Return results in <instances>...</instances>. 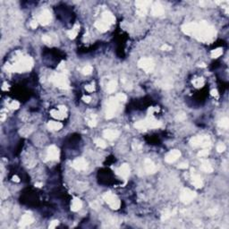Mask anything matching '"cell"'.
I'll return each mask as SVG.
<instances>
[{
    "mask_svg": "<svg viewBox=\"0 0 229 229\" xmlns=\"http://www.w3.org/2000/svg\"><path fill=\"white\" fill-rule=\"evenodd\" d=\"M52 19L51 13L49 10H44L40 13V15L38 17V22H39L41 25H47L50 22Z\"/></svg>",
    "mask_w": 229,
    "mask_h": 229,
    "instance_id": "obj_10",
    "label": "cell"
},
{
    "mask_svg": "<svg viewBox=\"0 0 229 229\" xmlns=\"http://www.w3.org/2000/svg\"><path fill=\"white\" fill-rule=\"evenodd\" d=\"M6 89H8V85H7L6 83H4V85H3V87H2V90H3V91H5Z\"/></svg>",
    "mask_w": 229,
    "mask_h": 229,
    "instance_id": "obj_52",
    "label": "cell"
},
{
    "mask_svg": "<svg viewBox=\"0 0 229 229\" xmlns=\"http://www.w3.org/2000/svg\"><path fill=\"white\" fill-rule=\"evenodd\" d=\"M190 143L193 147H202L204 149L210 147L211 145L210 138L206 135H199L192 138Z\"/></svg>",
    "mask_w": 229,
    "mask_h": 229,
    "instance_id": "obj_4",
    "label": "cell"
},
{
    "mask_svg": "<svg viewBox=\"0 0 229 229\" xmlns=\"http://www.w3.org/2000/svg\"><path fill=\"white\" fill-rule=\"evenodd\" d=\"M218 125L224 129H227L229 126V119L227 117H223L222 119L219 120L218 122Z\"/></svg>",
    "mask_w": 229,
    "mask_h": 229,
    "instance_id": "obj_31",
    "label": "cell"
},
{
    "mask_svg": "<svg viewBox=\"0 0 229 229\" xmlns=\"http://www.w3.org/2000/svg\"><path fill=\"white\" fill-rule=\"evenodd\" d=\"M102 21H104L105 22H107L108 24H113L115 22V18L113 15L112 13L110 12H104L102 15Z\"/></svg>",
    "mask_w": 229,
    "mask_h": 229,
    "instance_id": "obj_20",
    "label": "cell"
},
{
    "mask_svg": "<svg viewBox=\"0 0 229 229\" xmlns=\"http://www.w3.org/2000/svg\"><path fill=\"white\" fill-rule=\"evenodd\" d=\"M58 226V221L57 220H54V221H52L51 223H50V225H49V228H56V227Z\"/></svg>",
    "mask_w": 229,
    "mask_h": 229,
    "instance_id": "obj_43",
    "label": "cell"
},
{
    "mask_svg": "<svg viewBox=\"0 0 229 229\" xmlns=\"http://www.w3.org/2000/svg\"><path fill=\"white\" fill-rule=\"evenodd\" d=\"M92 71H93V68H92V66H86L85 67H83L82 70V73L85 74V75L91 74Z\"/></svg>",
    "mask_w": 229,
    "mask_h": 229,
    "instance_id": "obj_34",
    "label": "cell"
},
{
    "mask_svg": "<svg viewBox=\"0 0 229 229\" xmlns=\"http://www.w3.org/2000/svg\"><path fill=\"white\" fill-rule=\"evenodd\" d=\"M197 26H198V23L196 22H191V23H187L185 25H183L182 27V30L183 33L189 35V36H193L194 33L196 32Z\"/></svg>",
    "mask_w": 229,
    "mask_h": 229,
    "instance_id": "obj_12",
    "label": "cell"
},
{
    "mask_svg": "<svg viewBox=\"0 0 229 229\" xmlns=\"http://www.w3.org/2000/svg\"><path fill=\"white\" fill-rule=\"evenodd\" d=\"M50 114L54 117V118H56L58 120H62L66 117V113H63L61 112L60 110L58 109H52L50 111Z\"/></svg>",
    "mask_w": 229,
    "mask_h": 229,
    "instance_id": "obj_27",
    "label": "cell"
},
{
    "mask_svg": "<svg viewBox=\"0 0 229 229\" xmlns=\"http://www.w3.org/2000/svg\"><path fill=\"white\" fill-rule=\"evenodd\" d=\"M57 109L60 110V111L63 112V113H66V112H67V108H66V107H65V106H59V107L57 108Z\"/></svg>",
    "mask_w": 229,
    "mask_h": 229,
    "instance_id": "obj_46",
    "label": "cell"
},
{
    "mask_svg": "<svg viewBox=\"0 0 229 229\" xmlns=\"http://www.w3.org/2000/svg\"><path fill=\"white\" fill-rule=\"evenodd\" d=\"M188 167V164L187 163H181L178 165V168H181V169H185Z\"/></svg>",
    "mask_w": 229,
    "mask_h": 229,
    "instance_id": "obj_48",
    "label": "cell"
},
{
    "mask_svg": "<svg viewBox=\"0 0 229 229\" xmlns=\"http://www.w3.org/2000/svg\"><path fill=\"white\" fill-rule=\"evenodd\" d=\"M103 199L110 206V208L113 209V210H118L120 208V206H121L120 200L112 193H105L104 196H103Z\"/></svg>",
    "mask_w": 229,
    "mask_h": 229,
    "instance_id": "obj_5",
    "label": "cell"
},
{
    "mask_svg": "<svg viewBox=\"0 0 229 229\" xmlns=\"http://www.w3.org/2000/svg\"><path fill=\"white\" fill-rule=\"evenodd\" d=\"M225 149H226V146H225V144H223V143H219V144H217V150L218 152H223Z\"/></svg>",
    "mask_w": 229,
    "mask_h": 229,
    "instance_id": "obj_41",
    "label": "cell"
},
{
    "mask_svg": "<svg viewBox=\"0 0 229 229\" xmlns=\"http://www.w3.org/2000/svg\"><path fill=\"white\" fill-rule=\"evenodd\" d=\"M35 186H36V187L40 188V187L42 186V183H35Z\"/></svg>",
    "mask_w": 229,
    "mask_h": 229,
    "instance_id": "obj_53",
    "label": "cell"
},
{
    "mask_svg": "<svg viewBox=\"0 0 229 229\" xmlns=\"http://www.w3.org/2000/svg\"><path fill=\"white\" fill-rule=\"evenodd\" d=\"M116 99L120 102V101H125L126 100V95L124 94V93H118L116 96H115Z\"/></svg>",
    "mask_w": 229,
    "mask_h": 229,
    "instance_id": "obj_38",
    "label": "cell"
},
{
    "mask_svg": "<svg viewBox=\"0 0 229 229\" xmlns=\"http://www.w3.org/2000/svg\"><path fill=\"white\" fill-rule=\"evenodd\" d=\"M138 66L140 68H142L143 71H145L146 73H150L153 71L154 67H155V64L153 62V60L151 58H142L139 60L138 62Z\"/></svg>",
    "mask_w": 229,
    "mask_h": 229,
    "instance_id": "obj_7",
    "label": "cell"
},
{
    "mask_svg": "<svg viewBox=\"0 0 229 229\" xmlns=\"http://www.w3.org/2000/svg\"><path fill=\"white\" fill-rule=\"evenodd\" d=\"M196 197V193L190 189H183L181 192L180 200L183 203H190Z\"/></svg>",
    "mask_w": 229,
    "mask_h": 229,
    "instance_id": "obj_9",
    "label": "cell"
},
{
    "mask_svg": "<svg viewBox=\"0 0 229 229\" xmlns=\"http://www.w3.org/2000/svg\"><path fill=\"white\" fill-rule=\"evenodd\" d=\"M223 54V49H216L211 51V57L212 58H217Z\"/></svg>",
    "mask_w": 229,
    "mask_h": 229,
    "instance_id": "obj_32",
    "label": "cell"
},
{
    "mask_svg": "<svg viewBox=\"0 0 229 229\" xmlns=\"http://www.w3.org/2000/svg\"><path fill=\"white\" fill-rule=\"evenodd\" d=\"M118 100L116 99V98H111L107 105V110H106V117L108 119L112 118L116 112L117 107H118Z\"/></svg>",
    "mask_w": 229,
    "mask_h": 229,
    "instance_id": "obj_6",
    "label": "cell"
},
{
    "mask_svg": "<svg viewBox=\"0 0 229 229\" xmlns=\"http://www.w3.org/2000/svg\"><path fill=\"white\" fill-rule=\"evenodd\" d=\"M192 174H193V176H192V183H193V184L196 188H201L203 186V182H202L201 177L199 175L193 174V172H192Z\"/></svg>",
    "mask_w": 229,
    "mask_h": 229,
    "instance_id": "obj_22",
    "label": "cell"
},
{
    "mask_svg": "<svg viewBox=\"0 0 229 229\" xmlns=\"http://www.w3.org/2000/svg\"><path fill=\"white\" fill-rule=\"evenodd\" d=\"M72 166H73L74 169L78 170V171H83V170H85V169L87 168L88 163H87V161L85 160V159H83V158H78V159H74V160L73 161Z\"/></svg>",
    "mask_w": 229,
    "mask_h": 229,
    "instance_id": "obj_11",
    "label": "cell"
},
{
    "mask_svg": "<svg viewBox=\"0 0 229 229\" xmlns=\"http://www.w3.org/2000/svg\"><path fill=\"white\" fill-rule=\"evenodd\" d=\"M30 25H31V27H32V29H36V28L38 27V21H35V20H33V21H32V22H31Z\"/></svg>",
    "mask_w": 229,
    "mask_h": 229,
    "instance_id": "obj_45",
    "label": "cell"
},
{
    "mask_svg": "<svg viewBox=\"0 0 229 229\" xmlns=\"http://www.w3.org/2000/svg\"><path fill=\"white\" fill-rule=\"evenodd\" d=\"M103 136L109 141H113L119 136V132L116 131V130L108 129V130H105L103 132Z\"/></svg>",
    "mask_w": 229,
    "mask_h": 229,
    "instance_id": "obj_17",
    "label": "cell"
},
{
    "mask_svg": "<svg viewBox=\"0 0 229 229\" xmlns=\"http://www.w3.org/2000/svg\"><path fill=\"white\" fill-rule=\"evenodd\" d=\"M200 169H201L203 172H206V173H211V172H213L212 166L210 165V163L208 160H202V161H201Z\"/></svg>",
    "mask_w": 229,
    "mask_h": 229,
    "instance_id": "obj_25",
    "label": "cell"
},
{
    "mask_svg": "<svg viewBox=\"0 0 229 229\" xmlns=\"http://www.w3.org/2000/svg\"><path fill=\"white\" fill-rule=\"evenodd\" d=\"M88 125L91 127H95L97 125V115L95 114H91L88 118Z\"/></svg>",
    "mask_w": 229,
    "mask_h": 229,
    "instance_id": "obj_29",
    "label": "cell"
},
{
    "mask_svg": "<svg viewBox=\"0 0 229 229\" xmlns=\"http://www.w3.org/2000/svg\"><path fill=\"white\" fill-rule=\"evenodd\" d=\"M85 90H86L87 91H89V92H92V91H95V86H94V84L87 85V86H85Z\"/></svg>",
    "mask_w": 229,
    "mask_h": 229,
    "instance_id": "obj_40",
    "label": "cell"
},
{
    "mask_svg": "<svg viewBox=\"0 0 229 229\" xmlns=\"http://www.w3.org/2000/svg\"><path fill=\"white\" fill-rule=\"evenodd\" d=\"M208 155H209V150H208L207 149H204L200 150V151L198 153V157H200V158H205V157H207Z\"/></svg>",
    "mask_w": 229,
    "mask_h": 229,
    "instance_id": "obj_37",
    "label": "cell"
},
{
    "mask_svg": "<svg viewBox=\"0 0 229 229\" xmlns=\"http://www.w3.org/2000/svg\"><path fill=\"white\" fill-rule=\"evenodd\" d=\"M176 119L177 121H183V120L186 119V114H184V113H178V114H176Z\"/></svg>",
    "mask_w": 229,
    "mask_h": 229,
    "instance_id": "obj_39",
    "label": "cell"
},
{
    "mask_svg": "<svg viewBox=\"0 0 229 229\" xmlns=\"http://www.w3.org/2000/svg\"><path fill=\"white\" fill-rule=\"evenodd\" d=\"M32 222V216L31 214H29V213H26V214H24V215L22 217V218H21V220H20V222H19V227L24 228V227H26L27 226L31 225Z\"/></svg>",
    "mask_w": 229,
    "mask_h": 229,
    "instance_id": "obj_13",
    "label": "cell"
},
{
    "mask_svg": "<svg viewBox=\"0 0 229 229\" xmlns=\"http://www.w3.org/2000/svg\"><path fill=\"white\" fill-rule=\"evenodd\" d=\"M48 158L50 160H57L59 159V149L55 145H51L48 149Z\"/></svg>",
    "mask_w": 229,
    "mask_h": 229,
    "instance_id": "obj_14",
    "label": "cell"
},
{
    "mask_svg": "<svg viewBox=\"0 0 229 229\" xmlns=\"http://www.w3.org/2000/svg\"><path fill=\"white\" fill-rule=\"evenodd\" d=\"M82 207V200L79 198H73V200H72V204H71V210L72 211H79Z\"/></svg>",
    "mask_w": 229,
    "mask_h": 229,
    "instance_id": "obj_21",
    "label": "cell"
},
{
    "mask_svg": "<svg viewBox=\"0 0 229 229\" xmlns=\"http://www.w3.org/2000/svg\"><path fill=\"white\" fill-rule=\"evenodd\" d=\"M33 66V59L31 56H20L14 65H7L5 66L8 72L22 73L32 69Z\"/></svg>",
    "mask_w": 229,
    "mask_h": 229,
    "instance_id": "obj_2",
    "label": "cell"
},
{
    "mask_svg": "<svg viewBox=\"0 0 229 229\" xmlns=\"http://www.w3.org/2000/svg\"><path fill=\"white\" fill-rule=\"evenodd\" d=\"M181 156V152L178 149H174L172 151H170L165 158L166 162L167 163H174L176 160L178 159V158Z\"/></svg>",
    "mask_w": 229,
    "mask_h": 229,
    "instance_id": "obj_15",
    "label": "cell"
},
{
    "mask_svg": "<svg viewBox=\"0 0 229 229\" xmlns=\"http://www.w3.org/2000/svg\"><path fill=\"white\" fill-rule=\"evenodd\" d=\"M216 35L215 29L210 26L206 22H200L198 23L196 32L194 33V37L198 40L202 41V42H209L211 41Z\"/></svg>",
    "mask_w": 229,
    "mask_h": 229,
    "instance_id": "obj_1",
    "label": "cell"
},
{
    "mask_svg": "<svg viewBox=\"0 0 229 229\" xmlns=\"http://www.w3.org/2000/svg\"><path fill=\"white\" fill-rule=\"evenodd\" d=\"M144 168L148 174H154L156 172V166L149 159H146L144 160Z\"/></svg>",
    "mask_w": 229,
    "mask_h": 229,
    "instance_id": "obj_19",
    "label": "cell"
},
{
    "mask_svg": "<svg viewBox=\"0 0 229 229\" xmlns=\"http://www.w3.org/2000/svg\"><path fill=\"white\" fill-rule=\"evenodd\" d=\"M132 149L134 150H140L142 149V145L140 143H133L132 144Z\"/></svg>",
    "mask_w": 229,
    "mask_h": 229,
    "instance_id": "obj_44",
    "label": "cell"
},
{
    "mask_svg": "<svg viewBox=\"0 0 229 229\" xmlns=\"http://www.w3.org/2000/svg\"><path fill=\"white\" fill-rule=\"evenodd\" d=\"M95 143H96V145L99 147L100 149H105V148L107 147V144H106V142L103 141V140H101V139H96L95 140Z\"/></svg>",
    "mask_w": 229,
    "mask_h": 229,
    "instance_id": "obj_35",
    "label": "cell"
},
{
    "mask_svg": "<svg viewBox=\"0 0 229 229\" xmlns=\"http://www.w3.org/2000/svg\"><path fill=\"white\" fill-rule=\"evenodd\" d=\"M134 126H135L137 129H139V130H145V129H147L148 128L145 119H144V120H141V121L135 123Z\"/></svg>",
    "mask_w": 229,
    "mask_h": 229,
    "instance_id": "obj_30",
    "label": "cell"
},
{
    "mask_svg": "<svg viewBox=\"0 0 229 229\" xmlns=\"http://www.w3.org/2000/svg\"><path fill=\"white\" fill-rule=\"evenodd\" d=\"M49 80L56 86H57L58 88H61V89H68L69 85H70L69 81L67 79V76L65 73H62L53 74Z\"/></svg>",
    "mask_w": 229,
    "mask_h": 229,
    "instance_id": "obj_3",
    "label": "cell"
},
{
    "mask_svg": "<svg viewBox=\"0 0 229 229\" xmlns=\"http://www.w3.org/2000/svg\"><path fill=\"white\" fill-rule=\"evenodd\" d=\"M13 181H14V182H16V183H19V182H20V179H19V177H18L17 176H13Z\"/></svg>",
    "mask_w": 229,
    "mask_h": 229,
    "instance_id": "obj_51",
    "label": "cell"
},
{
    "mask_svg": "<svg viewBox=\"0 0 229 229\" xmlns=\"http://www.w3.org/2000/svg\"><path fill=\"white\" fill-rule=\"evenodd\" d=\"M150 5L149 1H136V13L140 16H145L148 13V6Z\"/></svg>",
    "mask_w": 229,
    "mask_h": 229,
    "instance_id": "obj_8",
    "label": "cell"
},
{
    "mask_svg": "<svg viewBox=\"0 0 229 229\" xmlns=\"http://www.w3.org/2000/svg\"><path fill=\"white\" fill-rule=\"evenodd\" d=\"M79 30H80V25H79V24H75V25L73 26V29H71L70 31L67 32L68 37H69L70 39H73L77 36V34L79 32Z\"/></svg>",
    "mask_w": 229,
    "mask_h": 229,
    "instance_id": "obj_26",
    "label": "cell"
},
{
    "mask_svg": "<svg viewBox=\"0 0 229 229\" xmlns=\"http://www.w3.org/2000/svg\"><path fill=\"white\" fill-rule=\"evenodd\" d=\"M116 86H117V82L115 81H110L107 85V91L108 93H113L116 90Z\"/></svg>",
    "mask_w": 229,
    "mask_h": 229,
    "instance_id": "obj_28",
    "label": "cell"
},
{
    "mask_svg": "<svg viewBox=\"0 0 229 229\" xmlns=\"http://www.w3.org/2000/svg\"><path fill=\"white\" fill-rule=\"evenodd\" d=\"M210 94L212 95L213 97H216V98L218 96V93H217V90H212V91H210Z\"/></svg>",
    "mask_w": 229,
    "mask_h": 229,
    "instance_id": "obj_50",
    "label": "cell"
},
{
    "mask_svg": "<svg viewBox=\"0 0 229 229\" xmlns=\"http://www.w3.org/2000/svg\"><path fill=\"white\" fill-rule=\"evenodd\" d=\"M117 174H118L121 177L126 179V178L129 176V175H130V167H129V165H127V164H123V165L117 169Z\"/></svg>",
    "mask_w": 229,
    "mask_h": 229,
    "instance_id": "obj_16",
    "label": "cell"
},
{
    "mask_svg": "<svg viewBox=\"0 0 229 229\" xmlns=\"http://www.w3.org/2000/svg\"><path fill=\"white\" fill-rule=\"evenodd\" d=\"M42 40L45 42V43H47V44H50L51 43V38L48 36V35H44L43 37H42Z\"/></svg>",
    "mask_w": 229,
    "mask_h": 229,
    "instance_id": "obj_42",
    "label": "cell"
},
{
    "mask_svg": "<svg viewBox=\"0 0 229 229\" xmlns=\"http://www.w3.org/2000/svg\"><path fill=\"white\" fill-rule=\"evenodd\" d=\"M161 49L162 50H164V51H169V50H171L172 49V48L169 46V45H166V44H165V45H163L162 47H161Z\"/></svg>",
    "mask_w": 229,
    "mask_h": 229,
    "instance_id": "obj_47",
    "label": "cell"
},
{
    "mask_svg": "<svg viewBox=\"0 0 229 229\" xmlns=\"http://www.w3.org/2000/svg\"><path fill=\"white\" fill-rule=\"evenodd\" d=\"M82 99H83V101H84V102H86V103H89V102H90V101L91 100V98L90 96H83Z\"/></svg>",
    "mask_w": 229,
    "mask_h": 229,
    "instance_id": "obj_49",
    "label": "cell"
},
{
    "mask_svg": "<svg viewBox=\"0 0 229 229\" xmlns=\"http://www.w3.org/2000/svg\"><path fill=\"white\" fill-rule=\"evenodd\" d=\"M151 13L153 15L155 16H160L164 14V8L163 6L159 4V3H155L152 7H151Z\"/></svg>",
    "mask_w": 229,
    "mask_h": 229,
    "instance_id": "obj_18",
    "label": "cell"
},
{
    "mask_svg": "<svg viewBox=\"0 0 229 229\" xmlns=\"http://www.w3.org/2000/svg\"><path fill=\"white\" fill-rule=\"evenodd\" d=\"M193 83L196 88H200L204 85V79L203 78H196L193 81Z\"/></svg>",
    "mask_w": 229,
    "mask_h": 229,
    "instance_id": "obj_33",
    "label": "cell"
},
{
    "mask_svg": "<svg viewBox=\"0 0 229 229\" xmlns=\"http://www.w3.org/2000/svg\"><path fill=\"white\" fill-rule=\"evenodd\" d=\"M48 127L49 130L52 131H58L63 127V124L60 122H56V121H50L48 124Z\"/></svg>",
    "mask_w": 229,
    "mask_h": 229,
    "instance_id": "obj_24",
    "label": "cell"
},
{
    "mask_svg": "<svg viewBox=\"0 0 229 229\" xmlns=\"http://www.w3.org/2000/svg\"><path fill=\"white\" fill-rule=\"evenodd\" d=\"M8 107H9V108H11V109H18L19 108H20V103L16 101V100H14L13 102H11L9 105H8Z\"/></svg>",
    "mask_w": 229,
    "mask_h": 229,
    "instance_id": "obj_36",
    "label": "cell"
},
{
    "mask_svg": "<svg viewBox=\"0 0 229 229\" xmlns=\"http://www.w3.org/2000/svg\"><path fill=\"white\" fill-rule=\"evenodd\" d=\"M95 27L98 29V31H100V32H107L108 29H109V24H108L107 22H105L104 21H97L96 22H95Z\"/></svg>",
    "mask_w": 229,
    "mask_h": 229,
    "instance_id": "obj_23",
    "label": "cell"
}]
</instances>
